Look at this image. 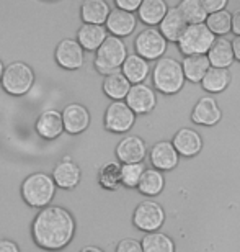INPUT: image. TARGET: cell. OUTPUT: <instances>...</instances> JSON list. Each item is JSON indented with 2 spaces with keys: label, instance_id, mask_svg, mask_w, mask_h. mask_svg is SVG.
Instances as JSON below:
<instances>
[{
  "label": "cell",
  "instance_id": "cell-22",
  "mask_svg": "<svg viewBox=\"0 0 240 252\" xmlns=\"http://www.w3.org/2000/svg\"><path fill=\"white\" fill-rule=\"evenodd\" d=\"M131 87H133V84L126 79V75H124L121 70L107 75L103 80V92L107 97L111 98L113 102H124Z\"/></svg>",
  "mask_w": 240,
  "mask_h": 252
},
{
  "label": "cell",
  "instance_id": "cell-27",
  "mask_svg": "<svg viewBox=\"0 0 240 252\" xmlns=\"http://www.w3.org/2000/svg\"><path fill=\"white\" fill-rule=\"evenodd\" d=\"M168 12V7L163 0H142L141 7L137 10L139 20L142 23L154 27V25H160L165 15Z\"/></svg>",
  "mask_w": 240,
  "mask_h": 252
},
{
  "label": "cell",
  "instance_id": "cell-1",
  "mask_svg": "<svg viewBox=\"0 0 240 252\" xmlns=\"http://www.w3.org/2000/svg\"><path fill=\"white\" fill-rule=\"evenodd\" d=\"M33 241L44 251H62L76 234V220L62 206L49 205L39 210L31 224Z\"/></svg>",
  "mask_w": 240,
  "mask_h": 252
},
{
  "label": "cell",
  "instance_id": "cell-20",
  "mask_svg": "<svg viewBox=\"0 0 240 252\" xmlns=\"http://www.w3.org/2000/svg\"><path fill=\"white\" fill-rule=\"evenodd\" d=\"M187 28H188V23H187V20L183 18V15L178 10V7L168 8L167 15H165V18L162 20V23H160V33L163 34V38L167 39V41H172V43H178Z\"/></svg>",
  "mask_w": 240,
  "mask_h": 252
},
{
  "label": "cell",
  "instance_id": "cell-38",
  "mask_svg": "<svg viewBox=\"0 0 240 252\" xmlns=\"http://www.w3.org/2000/svg\"><path fill=\"white\" fill-rule=\"evenodd\" d=\"M0 252H20V248L10 239H0Z\"/></svg>",
  "mask_w": 240,
  "mask_h": 252
},
{
  "label": "cell",
  "instance_id": "cell-25",
  "mask_svg": "<svg viewBox=\"0 0 240 252\" xmlns=\"http://www.w3.org/2000/svg\"><path fill=\"white\" fill-rule=\"evenodd\" d=\"M109 13L111 10L105 0H85L80 7V17L88 25H105Z\"/></svg>",
  "mask_w": 240,
  "mask_h": 252
},
{
  "label": "cell",
  "instance_id": "cell-16",
  "mask_svg": "<svg viewBox=\"0 0 240 252\" xmlns=\"http://www.w3.org/2000/svg\"><path fill=\"white\" fill-rule=\"evenodd\" d=\"M222 112L213 97H201L191 112V122L201 126H214L221 122Z\"/></svg>",
  "mask_w": 240,
  "mask_h": 252
},
{
  "label": "cell",
  "instance_id": "cell-5",
  "mask_svg": "<svg viewBox=\"0 0 240 252\" xmlns=\"http://www.w3.org/2000/svg\"><path fill=\"white\" fill-rule=\"evenodd\" d=\"M216 39V34L206 27V23L188 25L177 44L185 56H196V54H208Z\"/></svg>",
  "mask_w": 240,
  "mask_h": 252
},
{
  "label": "cell",
  "instance_id": "cell-19",
  "mask_svg": "<svg viewBox=\"0 0 240 252\" xmlns=\"http://www.w3.org/2000/svg\"><path fill=\"white\" fill-rule=\"evenodd\" d=\"M173 146L183 158H194L203 149V139L198 131L191 128H182L178 129L173 136Z\"/></svg>",
  "mask_w": 240,
  "mask_h": 252
},
{
  "label": "cell",
  "instance_id": "cell-34",
  "mask_svg": "<svg viewBox=\"0 0 240 252\" xmlns=\"http://www.w3.org/2000/svg\"><path fill=\"white\" fill-rule=\"evenodd\" d=\"M146 165L141 164H123L121 165V184L128 189H137L141 182L144 172H146Z\"/></svg>",
  "mask_w": 240,
  "mask_h": 252
},
{
  "label": "cell",
  "instance_id": "cell-2",
  "mask_svg": "<svg viewBox=\"0 0 240 252\" xmlns=\"http://www.w3.org/2000/svg\"><path fill=\"white\" fill-rule=\"evenodd\" d=\"M56 182L46 172H34L22 184V196L31 208H46L56 195Z\"/></svg>",
  "mask_w": 240,
  "mask_h": 252
},
{
  "label": "cell",
  "instance_id": "cell-29",
  "mask_svg": "<svg viewBox=\"0 0 240 252\" xmlns=\"http://www.w3.org/2000/svg\"><path fill=\"white\" fill-rule=\"evenodd\" d=\"M178 10L182 12L183 18L187 20L188 25H201L206 23L208 20V12L203 7L201 0H182L178 5Z\"/></svg>",
  "mask_w": 240,
  "mask_h": 252
},
{
  "label": "cell",
  "instance_id": "cell-4",
  "mask_svg": "<svg viewBox=\"0 0 240 252\" xmlns=\"http://www.w3.org/2000/svg\"><path fill=\"white\" fill-rule=\"evenodd\" d=\"M128 56V48L123 39L109 34L107 41L100 46L97 54H95V69L107 77L109 74L121 70Z\"/></svg>",
  "mask_w": 240,
  "mask_h": 252
},
{
  "label": "cell",
  "instance_id": "cell-42",
  "mask_svg": "<svg viewBox=\"0 0 240 252\" xmlns=\"http://www.w3.org/2000/svg\"><path fill=\"white\" fill-rule=\"evenodd\" d=\"M3 72H5L3 63H2V61H0V84H2V77H3Z\"/></svg>",
  "mask_w": 240,
  "mask_h": 252
},
{
  "label": "cell",
  "instance_id": "cell-32",
  "mask_svg": "<svg viewBox=\"0 0 240 252\" xmlns=\"http://www.w3.org/2000/svg\"><path fill=\"white\" fill-rule=\"evenodd\" d=\"M98 182L103 189L116 190L121 185V165L116 162H108L100 169Z\"/></svg>",
  "mask_w": 240,
  "mask_h": 252
},
{
  "label": "cell",
  "instance_id": "cell-33",
  "mask_svg": "<svg viewBox=\"0 0 240 252\" xmlns=\"http://www.w3.org/2000/svg\"><path fill=\"white\" fill-rule=\"evenodd\" d=\"M206 27L211 30L214 34L224 36V34H227L229 32H232V13H229L227 10H222V12L209 15L206 20Z\"/></svg>",
  "mask_w": 240,
  "mask_h": 252
},
{
  "label": "cell",
  "instance_id": "cell-35",
  "mask_svg": "<svg viewBox=\"0 0 240 252\" xmlns=\"http://www.w3.org/2000/svg\"><path fill=\"white\" fill-rule=\"evenodd\" d=\"M116 252H144V249H142V244L139 243L137 239L126 238V239H121L118 243Z\"/></svg>",
  "mask_w": 240,
  "mask_h": 252
},
{
  "label": "cell",
  "instance_id": "cell-8",
  "mask_svg": "<svg viewBox=\"0 0 240 252\" xmlns=\"http://www.w3.org/2000/svg\"><path fill=\"white\" fill-rule=\"evenodd\" d=\"M167 39L157 28H146L134 39L136 54L144 58L146 61H159L167 51Z\"/></svg>",
  "mask_w": 240,
  "mask_h": 252
},
{
  "label": "cell",
  "instance_id": "cell-13",
  "mask_svg": "<svg viewBox=\"0 0 240 252\" xmlns=\"http://www.w3.org/2000/svg\"><path fill=\"white\" fill-rule=\"evenodd\" d=\"M34 129L36 133L41 136L43 139H56L59 138L66 128H64V120H62V113L56 108H48L44 112L39 113V117L36 118V123H34Z\"/></svg>",
  "mask_w": 240,
  "mask_h": 252
},
{
  "label": "cell",
  "instance_id": "cell-37",
  "mask_svg": "<svg viewBox=\"0 0 240 252\" xmlns=\"http://www.w3.org/2000/svg\"><path fill=\"white\" fill-rule=\"evenodd\" d=\"M141 0H116L114 5H116V8L119 10H124V12H137L139 7H141Z\"/></svg>",
  "mask_w": 240,
  "mask_h": 252
},
{
  "label": "cell",
  "instance_id": "cell-39",
  "mask_svg": "<svg viewBox=\"0 0 240 252\" xmlns=\"http://www.w3.org/2000/svg\"><path fill=\"white\" fill-rule=\"evenodd\" d=\"M232 32L236 33V36H240V8L232 13Z\"/></svg>",
  "mask_w": 240,
  "mask_h": 252
},
{
  "label": "cell",
  "instance_id": "cell-14",
  "mask_svg": "<svg viewBox=\"0 0 240 252\" xmlns=\"http://www.w3.org/2000/svg\"><path fill=\"white\" fill-rule=\"evenodd\" d=\"M51 175L57 187H61L64 190H72L80 184L82 170H80L79 164H76L69 156H66L62 160H59V162L54 165Z\"/></svg>",
  "mask_w": 240,
  "mask_h": 252
},
{
  "label": "cell",
  "instance_id": "cell-36",
  "mask_svg": "<svg viewBox=\"0 0 240 252\" xmlns=\"http://www.w3.org/2000/svg\"><path fill=\"white\" fill-rule=\"evenodd\" d=\"M201 2H203V7L208 12V15L222 12V10H226V7H227V0H201Z\"/></svg>",
  "mask_w": 240,
  "mask_h": 252
},
{
  "label": "cell",
  "instance_id": "cell-12",
  "mask_svg": "<svg viewBox=\"0 0 240 252\" xmlns=\"http://www.w3.org/2000/svg\"><path fill=\"white\" fill-rule=\"evenodd\" d=\"M126 103L136 115H147L156 108L157 97L152 87H149L147 84H137L129 90Z\"/></svg>",
  "mask_w": 240,
  "mask_h": 252
},
{
  "label": "cell",
  "instance_id": "cell-18",
  "mask_svg": "<svg viewBox=\"0 0 240 252\" xmlns=\"http://www.w3.org/2000/svg\"><path fill=\"white\" fill-rule=\"evenodd\" d=\"M136 25H137V18L134 13L124 12V10H119V8H113L107 20V23H105V27H107V30L113 36L124 38V36H129V34L136 30Z\"/></svg>",
  "mask_w": 240,
  "mask_h": 252
},
{
  "label": "cell",
  "instance_id": "cell-23",
  "mask_svg": "<svg viewBox=\"0 0 240 252\" xmlns=\"http://www.w3.org/2000/svg\"><path fill=\"white\" fill-rule=\"evenodd\" d=\"M183 72L185 79L193 84L203 82L204 75L211 69V63L208 59V54H196V56H185L183 59Z\"/></svg>",
  "mask_w": 240,
  "mask_h": 252
},
{
  "label": "cell",
  "instance_id": "cell-11",
  "mask_svg": "<svg viewBox=\"0 0 240 252\" xmlns=\"http://www.w3.org/2000/svg\"><path fill=\"white\" fill-rule=\"evenodd\" d=\"M116 158L123 164H141L147 154V146L142 138L136 134H128L116 146Z\"/></svg>",
  "mask_w": 240,
  "mask_h": 252
},
{
  "label": "cell",
  "instance_id": "cell-31",
  "mask_svg": "<svg viewBox=\"0 0 240 252\" xmlns=\"http://www.w3.org/2000/svg\"><path fill=\"white\" fill-rule=\"evenodd\" d=\"M144 252H175V243L163 233H149L141 241Z\"/></svg>",
  "mask_w": 240,
  "mask_h": 252
},
{
  "label": "cell",
  "instance_id": "cell-26",
  "mask_svg": "<svg viewBox=\"0 0 240 252\" xmlns=\"http://www.w3.org/2000/svg\"><path fill=\"white\" fill-rule=\"evenodd\" d=\"M208 59L213 67L229 69V65H232V63L236 61L232 43L226 38H217L216 43L213 44V48L209 49Z\"/></svg>",
  "mask_w": 240,
  "mask_h": 252
},
{
  "label": "cell",
  "instance_id": "cell-3",
  "mask_svg": "<svg viewBox=\"0 0 240 252\" xmlns=\"http://www.w3.org/2000/svg\"><path fill=\"white\" fill-rule=\"evenodd\" d=\"M152 80L154 87L159 92L165 95H175L183 89L187 79H185L182 63H178L173 58L163 56L162 59H159L152 70Z\"/></svg>",
  "mask_w": 240,
  "mask_h": 252
},
{
  "label": "cell",
  "instance_id": "cell-10",
  "mask_svg": "<svg viewBox=\"0 0 240 252\" xmlns=\"http://www.w3.org/2000/svg\"><path fill=\"white\" fill-rule=\"evenodd\" d=\"M85 49L80 46L77 39L66 38L62 41H59L56 51H54V58L56 63L61 65L62 69L67 70H77L83 65L85 61Z\"/></svg>",
  "mask_w": 240,
  "mask_h": 252
},
{
  "label": "cell",
  "instance_id": "cell-24",
  "mask_svg": "<svg viewBox=\"0 0 240 252\" xmlns=\"http://www.w3.org/2000/svg\"><path fill=\"white\" fill-rule=\"evenodd\" d=\"M121 72L126 75V79L133 85H137L144 84V80L147 79L149 72H151V67H149V61L134 53L126 58V61H124L121 67Z\"/></svg>",
  "mask_w": 240,
  "mask_h": 252
},
{
  "label": "cell",
  "instance_id": "cell-40",
  "mask_svg": "<svg viewBox=\"0 0 240 252\" xmlns=\"http://www.w3.org/2000/svg\"><path fill=\"white\" fill-rule=\"evenodd\" d=\"M232 48H234V56L240 63V36H236L232 41Z\"/></svg>",
  "mask_w": 240,
  "mask_h": 252
},
{
  "label": "cell",
  "instance_id": "cell-7",
  "mask_svg": "<svg viewBox=\"0 0 240 252\" xmlns=\"http://www.w3.org/2000/svg\"><path fill=\"white\" fill-rule=\"evenodd\" d=\"M133 223L139 231H144L146 234L157 233L165 223V211L162 205L154 200L141 201L134 210Z\"/></svg>",
  "mask_w": 240,
  "mask_h": 252
},
{
  "label": "cell",
  "instance_id": "cell-28",
  "mask_svg": "<svg viewBox=\"0 0 240 252\" xmlns=\"http://www.w3.org/2000/svg\"><path fill=\"white\" fill-rule=\"evenodd\" d=\"M232 80V74L229 69H221V67H213L208 70V74L204 75L203 79V89L206 90V92H211V94H221L224 92L229 84H231Z\"/></svg>",
  "mask_w": 240,
  "mask_h": 252
},
{
  "label": "cell",
  "instance_id": "cell-30",
  "mask_svg": "<svg viewBox=\"0 0 240 252\" xmlns=\"http://www.w3.org/2000/svg\"><path fill=\"white\" fill-rule=\"evenodd\" d=\"M165 187V177L163 174L157 169H147L144 172L141 182L137 185V190L146 196H156Z\"/></svg>",
  "mask_w": 240,
  "mask_h": 252
},
{
  "label": "cell",
  "instance_id": "cell-6",
  "mask_svg": "<svg viewBox=\"0 0 240 252\" xmlns=\"http://www.w3.org/2000/svg\"><path fill=\"white\" fill-rule=\"evenodd\" d=\"M33 82L34 72L27 63L15 61L5 67L2 87L7 94L15 95V97H22V95L29 92V89L33 87Z\"/></svg>",
  "mask_w": 240,
  "mask_h": 252
},
{
  "label": "cell",
  "instance_id": "cell-15",
  "mask_svg": "<svg viewBox=\"0 0 240 252\" xmlns=\"http://www.w3.org/2000/svg\"><path fill=\"white\" fill-rule=\"evenodd\" d=\"M149 156H151V162L154 169L160 170V172L173 170L180 160L178 151L175 149L173 143H170V141H159V143H156L152 146Z\"/></svg>",
  "mask_w": 240,
  "mask_h": 252
},
{
  "label": "cell",
  "instance_id": "cell-21",
  "mask_svg": "<svg viewBox=\"0 0 240 252\" xmlns=\"http://www.w3.org/2000/svg\"><path fill=\"white\" fill-rule=\"evenodd\" d=\"M108 30L105 25L83 23L77 32V41L85 51H98L100 46L107 41Z\"/></svg>",
  "mask_w": 240,
  "mask_h": 252
},
{
  "label": "cell",
  "instance_id": "cell-41",
  "mask_svg": "<svg viewBox=\"0 0 240 252\" xmlns=\"http://www.w3.org/2000/svg\"><path fill=\"white\" fill-rule=\"evenodd\" d=\"M80 252H105V251L97 248V246H85V248H82V251H80Z\"/></svg>",
  "mask_w": 240,
  "mask_h": 252
},
{
  "label": "cell",
  "instance_id": "cell-17",
  "mask_svg": "<svg viewBox=\"0 0 240 252\" xmlns=\"http://www.w3.org/2000/svg\"><path fill=\"white\" fill-rule=\"evenodd\" d=\"M62 120L69 134H80L88 128L90 112L80 103H69L62 110Z\"/></svg>",
  "mask_w": 240,
  "mask_h": 252
},
{
  "label": "cell",
  "instance_id": "cell-9",
  "mask_svg": "<svg viewBox=\"0 0 240 252\" xmlns=\"http://www.w3.org/2000/svg\"><path fill=\"white\" fill-rule=\"evenodd\" d=\"M136 113L126 102H111L105 112V128L111 133H126L134 126Z\"/></svg>",
  "mask_w": 240,
  "mask_h": 252
}]
</instances>
